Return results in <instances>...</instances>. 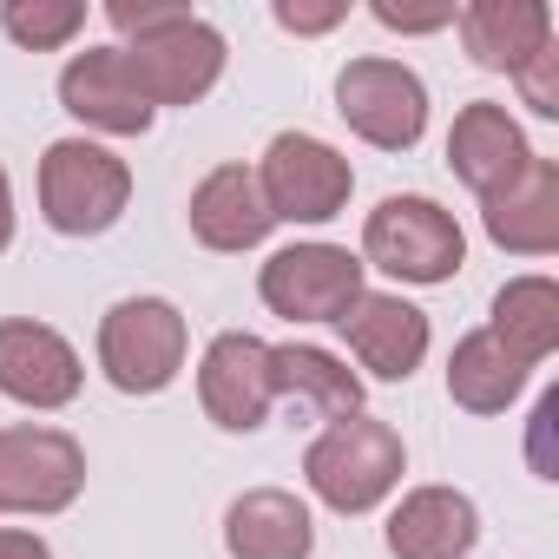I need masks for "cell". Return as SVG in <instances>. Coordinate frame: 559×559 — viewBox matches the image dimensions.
Listing matches in <instances>:
<instances>
[{
  "mask_svg": "<svg viewBox=\"0 0 559 559\" xmlns=\"http://www.w3.org/2000/svg\"><path fill=\"white\" fill-rule=\"evenodd\" d=\"M106 21L126 34L119 60L132 73V86L145 93V106H198L217 80H224V34L191 14V8H152V0H106Z\"/></svg>",
  "mask_w": 559,
  "mask_h": 559,
  "instance_id": "cell-1",
  "label": "cell"
},
{
  "mask_svg": "<svg viewBox=\"0 0 559 559\" xmlns=\"http://www.w3.org/2000/svg\"><path fill=\"white\" fill-rule=\"evenodd\" d=\"M408 474V448L382 415H343L304 448V480L330 513H376Z\"/></svg>",
  "mask_w": 559,
  "mask_h": 559,
  "instance_id": "cell-2",
  "label": "cell"
},
{
  "mask_svg": "<svg viewBox=\"0 0 559 559\" xmlns=\"http://www.w3.org/2000/svg\"><path fill=\"white\" fill-rule=\"evenodd\" d=\"M362 270H382L395 284H448L467 263V237L454 211H441L421 191H395L362 217Z\"/></svg>",
  "mask_w": 559,
  "mask_h": 559,
  "instance_id": "cell-3",
  "label": "cell"
},
{
  "mask_svg": "<svg viewBox=\"0 0 559 559\" xmlns=\"http://www.w3.org/2000/svg\"><path fill=\"white\" fill-rule=\"evenodd\" d=\"M132 204V165L93 139H53L40 158V217L60 237H106Z\"/></svg>",
  "mask_w": 559,
  "mask_h": 559,
  "instance_id": "cell-4",
  "label": "cell"
},
{
  "mask_svg": "<svg viewBox=\"0 0 559 559\" xmlns=\"http://www.w3.org/2000/svg\"><path fill=\"white\" fill-rule=\"evenodd\" d=\"M185 310L165 297H119L99 317V369L119 395H165L185 369Z\"/></svg>",
  "mask_w": 559,
  "mask_h": 559,
  "instance_id": "cell-5",
  "label": "cell"
},
{
  "mask_svg": "<svg viewBox=\"0 0 559 559\" xmlns=\"http://www.w3.org/2000/svg\"><path fill=\"white\" fill-rule=\"evenodd\" d=\"M362 257L349 243H284L257 270V297L284 323H343L349 304L369 290Z\"/></svg>",
  "mask_w": 559,
  "mask_h": 559,
  "instance_id": "cell-6",
  "label": "cell"
},
{
  "mask_svg": "<svg viewBox=\"0 0 559 559\" xmlns=\"http://www.w3.org/2000/svg\"><path fill=\"white\" fill-rule=\"evenodd\" d=\"M257 191L276 224H330L356 191V165L317 132H276L257 158Z\"/></svg>",
  "mask_w": 559,
  "mask_h": 559,
  "instance_id": "cell-7",
  "label": "cell"
},
{
  "mask_svg": "<svg viewBox=\"0 0 559 559\" xmlns=\"http://www.w3.org/2000/svg\"><path fill=\"white\" fill-rule=\"evenodd\" d=\"M86 493V448L67 428L47 421H14L0 428V513H67Z\"/></svg>",
  "mask_w": 559,
  "mask_h": 559,
  "instance_id": "cell-8",
  "label": "cell"
},
{
  "mask_svg": "<svg viewBox=\"0 0 559 559\" xmlns=\"http://www.w3.org/2000/svg\"><path fill=\"white\" fill-rule=\"evenodd\" d=\"M336 112H343V126L362 145L408 152L428 132V86H421L415 67L382 60V53H362V60H349L336 73Z\"/></svg>",
  "mask_w": 559,
  "mask_h": 559,
  "instance_id": "cell-9",
  "label": "cell"
},
{
  "mask_svg": "<svg viewBox=\"0 0 559 559\" xmlns=\"http://www.w3.org/2000/svg\"><path fill=\"white\" fill-rule=\"evenodd\" d=\"M198 402L224 435H250L270 421L276 408V376H270V343L250 330H224L211 336L204 362H198Z\"/></svg>",
  "mask_w": 559,
  "mask_h": 559,
  "instance_id": "cell-10",
  "label": "cell"
},
{
  "mask_svg": "<svg viewBox=\"0 0 559 559\" xmlns=\"http://www.w3.org/2000/svg\"><path fill=\"white\" fill-rule=\"evenodd\" d=\"M86 389V362L80 349L34 317H8L0 323V395L21 402V408H67Z\"/></svg>",
  "mask_w": 559,
  "mask_h": 559,
  "instance_id": "cell-11",
  "label": "cell"
},
{
  "mask_svg": "<svg viewBox=\"0 0 559 559\" xmlns=\"http://www.w3.org/2000/svg\"><path fill=\"white\" fill-rule=\"evenodd\" d=\"M336 330H343L349 356L376 382H408L421 369V356H428V317L408 297H395V290H362Z\"/></svg>",
  "mask_w": 559,
  "mask_h": 559,
  "instance_id": "cell-12",
  "label": "cell"
},
{
  "mask_svg": "<svg viewBox=\"0 0 559 559\" xmlns=\"http://www.w3.org/2000/svg\"><path fill=\"white\" fill-rule=\"evenodd\" d=\"M60 106H67L80 126L112 132V139H139V132H152V119H158V112L145 106V93L132 86L119 47H86V53H73V60L60 67Z\"/></svg>",
  "mask_w": 559,
  "mask_h": 559,
  "instance_id": "cell-13",
  "label": "cell"
},
{
  "mask_svg": "<svg viewBox=\"0 0 559 559\" xmlns=\"http://www.w3.org/2000/svg\"><path fill=\"white\" fill-rule=\"evenodd\" d=\"M480 224L513 257H552L559 250V165L533 152L500 191L480 198Z\"/></svg>",
  "mask_w": 559,
  "mask_h": 559,
  "instance_id": "cell-14",
  "label": "cell"
},
{
  "mask_svg": "<svg viewBox=\"0 0 559 559\" xmlns=\"http://www.w3.org/2000/svg\"><path fill=\"white\" fill-rule=\"evenodd\" d=\"M185 217H191V237H198L204 250H224V257L257 250V243L276 230V217H270V204H263L250 165H217V171H204Z\"/></svg>",
  "mask_w": 559,
  "mask_h": 559,
  "instance_id": "cell-15",
  "label": "cell"
},
{
  "mask_svg": "<svg viewBox=\"0 0 559 559\" xmlns=\"http://www.w3.org/2000/svg\"><path fill=\"white\" fill-rule=\"evenodd\" d=\"M224 552L230 559H310L317 520L290 487H250L224 507Z\"/></svg>",
  "mask_w": 559,
  "mask_h": 559,
  "instance_id": "cell-16",
  "label": "cell"
},
{
  "mask_svg": "<svg viewBox=\"0 0 559 559\" xmlns=\"http://www.w3.org/2000/svg\"><path fill=\"white\" fill-rule=\"evenodd\" d=\"M526 158H533V145H526V132H520V119H513L507 106L474 99V106L454 112V126H448V165H454V178H461L474 198L500 191Z\"/></svg>",
  "mask_w": 559,
  "mask_h": 559,
  "instance_id": "cell-17",
  "label": "cell"
},
{
  "mask_svg": "<svg viewBox=\"0 0 559 559\" xmlns=\"http://www.w3.org/2000/svg\"><path fill=\"white\" fill-rule=\"evenodd\" d=\"M480 546V507L461 487H415L389 513L395 559H467Z\"/></svg>",
  "mask_w": 559,
  "mask_h": 559,
  "instance_id": "cell-18",
  "label": "cell"
},
{
  "mask_svg": "<svg viewBox=\"0 0 559 559\" xmlns=\"http://www.w3.org/2000/svg\"><path fill=\"white\" fill-rule=\"evenodd\" d=\"M454 27H461V47L474 67L513 73L552 40V8L546 0H467L454 14Z\"/></svg>",
  "mask_w": 559,
  "mask_h": 559,
  "instance_id": "cell-19",
  "label": "cell"
},
{
  "mask_svg": "<svg viewBox=\"0 0 559 559\" xmlns=\"http://www.w3.org/2000/svg\"><path fill=\"white\" fill-rule=\"evenodd\" d=\"M526 376H533V362H520L493 330H474L448 356V402L467 408V415H507L520 402Z\"/></svg>",
  "mask_w": 559,
  "mask_h": 559,
  "instance_id": "cell-20",
  "label": "cell"
},
{
  "mask_svg": "<svg viewBox=\"0 0 559 559\" xmlns=\"http://www.w3.org/2000/svg\"><path fill=\"white\" fill-rule=\"evenodd\" d=\"M270 376H276V402H304L323 421L362 415V376L317 343H270Z\"/></svg>",
  "mask_w": 559,
  "mask_h": 559,
  "instance_id": "cell-21",
  "label": "cell"
},
{
  "mask_svg": "<svg viewBox=\"0 0 559 559\" xmlns=\"http://www.w3.org/2000/svg\"><path fill=\"white\" fill-rule=\"evenodd\" d=\"M520 362H546L559 349V284L552 276H513V284H500L493 297V323H487Z\"/></svg>",
  "mask_w": 559,
  "mask_h": 559,
  "instance_id": "cell-22",
  "label": "cell"
},
{
  "mask_svg": "<svg viewBox=\"0 0 559 559\" xmlns=\"http://www.w3.org/2000/svg\"><path fill=\"white\" fill-rule=\"evenodd\" d=\"M0 27H8V40L27 47V53H60L86 27V8L80 0H8V8H0Z\"/></svg>",
  "mask_w": 559,
  "mask_h": 559,
  "instance_id": "cell-23",
  "label": "cell"
},
{
  "mask_svg": "<svg viewBox=\"0 0 559 559\" xmlns=\"http://www.w3.org/2000/svg\"><path fill=\"white\" fill-rule=\"evenodd\" d=\"M513 86H520V99H526V112H539V119H559V40H546L526 67H513Z\"/></svg>",
  "mask_w": 559,
  "mask_h": 559,
  "instance_id": "cell-24",
  "label": "cell"
},
{
  "mask_svg": "<svg viewBox=\"0 0 559 559\" xmlns=\"http://www.w3.org/2000/svg\"><path fill=\"white\" fill-rule=\"evenodd\" d=\"M389 34H441V27H454V0H435V8H402V0H376L369 8Z\"/></svg>",
  "mask_w": 559,
  "mask_h": 559,
  "instance_id": "cell-25",
  "label": "cell"
},
{
  "mask_svg": "<svg viewBox=\"0 0 559 559\" xmlns=\"http://www.w3.org/2000/svg\"><path fill=\"white\" fill-rule=\"evenodd\" d=\"M276 27L284 34H330V27H343L349 21V0H323V8H304V0H276Z\"/></svg>",
  "mask_w": 559,
  "mask_h": 559,
  "instance_id": "cell-26",
  "label": "cell"
},
{
  "mask_svg": "<svg viewBox=\"0 0 559 559\" xmlns=\"http://www.w3.org/2000/svg\"><path fill=\"white\" fill-rule=\"evenodd\" d=\"M552 421H559V395H539L533 408V435H526V461L539 480H559V461H552Z\"/></svg>",
  "mask_w": 559,
  "mask_h": 559,
  "instance_id": "cell-27",
  "label": "cell"
},
{
  "mask_svg": "<svg viewBox=\"0 0 559 559\" xmlns=\"http://www.w3.org/2000/svg\"><path fill=\"white\" fill-rule=\"evenodd\" d=\"M0 559H53V546L27 526H0Z\"/></svg>",
  "mask_w": 559,
  "mask_h": 559,
  "instance_id": "cell-28",
  "label": "cell"
},
{
  "mask_svg": "<svg viewBox=\"0 0 559 559\" xmlns=\"http://www.w3.org/2000/svg\"><path fill=\"white\" fill-rule=\"evenodd\" d=\"M14 243V185H8V165H0V250Z\"/></svg>",
  "mask_w": 559,
  "mask_h": 559,
  "instance_id": "cell-29",
  "label": "cell"
}]
</instances>
